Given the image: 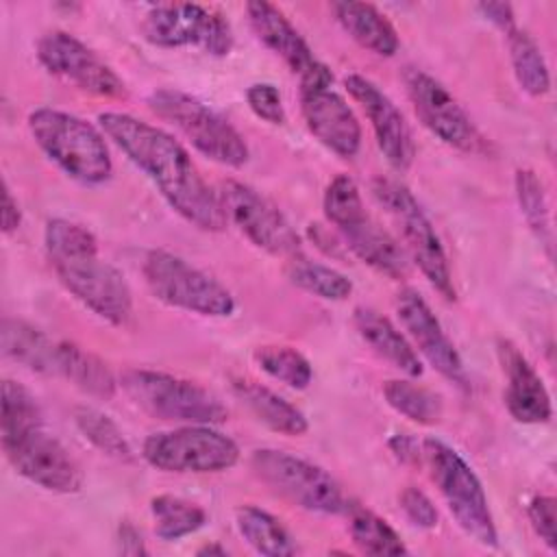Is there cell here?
Instances as JSON below:
<instances>
[{"mask_svg":"<svg viewBox=\"0 0 557 557\" xmlns=\"http://www.w3.org/2000/svg\"><path fill=\"white\" fill-rule=\"evenodd\" d=\"M498 361L505 374V407L516 422L544 424L553 416L548 389L524 357V352L509 339H498Z\"/></svg>","mask_w":557,"mask_h":557,"instance_id":"obj_20","label":"cell"},{"mask_svg":"<svg viewBox=\"0 0 557 557\" xmlns=\"http://www.w3.org/2000/svg\"><path fill=\"white\" fill-rule=\"evenodd\" d=\"M141 35L159 48L196 46L213 57H224L233 48L231 24L220 13L191 2L150 7L141 20Z\"/></svg>","mask_w":557,"mask_h":557,"instance_id":"obj_12","label":"cell"},{"mask_svg":"<svg viewBox=\"0 0 557 557\" xmlns=\"http://www.w3.org/2000/svg\"><path fill=\"white\" fill-rule=\"evenodd\" d=\"M98 122L104 135L154 183L165 202L185 222L209 233L226 228L228 220L218 191L207 185L178 139L120 111H104Z\"/></svg>","mask_w":557,"mask_h":557,"instance_id":"obj_1","label":"cell"},{"mask_svg":"<svg viewBox=\"0 0 557 557\" xmlns=\"http://www.w3.org/2000/svg\"><path fill=\"white\" fill-rule=\"evenodd\" d=\"M141 457L163 472L207 474L233 468L239 461V446L211 424H183L148 435Z\"/></svg>","mask_w":557,"mask_h":557,"instance_id":"obj_10","label":"cell"},{"mask_svg":"<svg viewBox=\"0 0 557 557\" xmlns=\"http://www.w3.org/2000/svg\"><path fill=\"white\" fill-rule=\"evenodd\" d=\"M141 274L152 296L170 307L207 318H226L235 311L233 294L215 276L174 252L148 250Z\"/></svg>","mask_w":557,"mask_h":557,"instance_id":"obj_6","label":"cell"},{"mask_svg":"<svg viewBox=\"0 0 557 557\" xmlns=\"http://www.w3.org/2000/svg\"><path fill=\"white\" fill-rule=\"evenodd\" d=\"M74 422L85 440H89L100 453L117 459V461H133V450L122 435L120 426L102 411L94 407H76Z\"/></svg>","mask_w":557,"mask_h":557,"instance_id":"obj_34","label":"cell"},{"mask_svg":"<svg viewBox=\"0 0 557 557\" xmlns=\"http://www.w3.org/2000/svg\"><path fill=\"white\" fill-rule=\"evenodd\" d=\"M383 396L387 405L416 424H435L442 418V400L433 392L405 381L389 379L383 383Z\"/></svg>","mask_w":557,"mask_h":557,"instance_id":"obj_32","label":"cell"},{"mask_svg":"<svg viewBox=\"0 0 557 557\" xmlns=\"http://www.w3.org/2000/svg\"><path fill=\"white\" fill-rule=\"evenodd\" d=\"M35 54L48 74L72 83L81 91L111 100L126 96V85L115 70L87 44L65 30H50L41 35Z\"/></svg>","mask_w":557,"mask_h":557,"instance_id":"obj_17","label":"cell"},{"mask_svg":"<svg viewBox=\"0 0 557 557\" xmlns=\"http://www.w3.org/2000/svg\"><path fill=\"white\" fill-rule=\"evenodd\" d=\"M513 185H516L518 207H520L529 228L533 231V235L546 248V255L550 257L553 255L550 252V248H553L550 215H548V202H546L542 181L537 178V174L533 170H518Z\"/></svg>","mask_w":557,"mask_h":557,"instance_id":"obj_33","label":"cell"},{"mask_svg":"<svg viewBox=\"0 0 557 557\" xmlns=\"http://www.w3.org/2000/svg\"><path fill=\"white\" fill-rule=\"evenodd\" d=\"M26 122L35 144L63 174L83 185L111 178L113 161L104 135L94 124L52 107L33 109Z\"/></svg>","mask_w":557,"mask_h":557,"instance_id":"obj_2","label":"cell"},{"mask_svg":"<svg viewBox=\"0 0 557 557\" xmlns=\"http://www.w3.org/2000/svg\"><path fill=\"white\" fill-rule=\"evenodd\" d=\"M246 15L259 41L265 48H270L276 57H281L287 63V67L294 74H298V78L318 63L305 37L296 30V26L285 17V13L278 7L263 0L248 2Z\"/></svg>","mask_w":557,"mask_h":557,"instance_id":"obj_21","label":"cell"},{"mask_svg":"<svg viewBox=\"0 0 557 557\" xmlns=\"http://www.w3.org/2000/svg\"><path fill=\"white\" fill-rule=\"evenodd\" d=\"M389 448L403 463H422V444H418L413 437L405 433L394 435L389 440Z\"/></svg>","mask_w":557,"mask_h":557,"instance_id":"obj_42","label":"cell"},{"mask_svg":"<svg viewBox=\"0 0 557 557\" xmlns=\"http://www.w3.org/2000/svg\"><path fill=\"white\" fill-rule=\"evenodd\" d=\"M372 194L398 226L400 237L405 242V250L409 252L413 263L420 268L424 278L446 300H455L457 294H455L446 250L442 246V239L433 222L429 220V215L424 213L416 196L405 185L392 178H374Z\"/></svg>","mask_w":557,"mask_h":557,"instance_id":"obj_8","label":"cell"},{"mask_svg":"<svg viewBox=\"0 0 557 557\" xmlns=\"http://www.w3.org/2000/svg\"><path fill=\"white\" fill-rule=\"evenodd\" d=\"M233 394L239 398L244 407H248V411L261 424H265L276 433L298 437L309 431V422L305 413L296 405H292L289 400H285L283 396H278L276 392H272L261 383H255L248 379H235Z\"/></svg>","mask_w":557,"mask_h":557,"instance_id":"obj_24","label":"cell"},{"mask_svg":"<svg viewBox=\"0 0 557 557\" xmlns=\"http://www.w3.org/2000/svg\"><path fill=\"white\" fill-rule=\"evenodd\" d=\"M350 537L366 555H405L407 546L396 529L370 509H350Z\"/></svg>","mask_w":557,"mask_h":557,"instance_id":"obj_31","label":"cell"},{"mask_svg":"<svg viewBox=\"0 0 557 557\" xmlns=\"http://www.w3.org/2000/svg\"><path fill=\"white\" fill-rule=\"evenodd\" d=\"M476 11L492 22L494 26H498L503 33H509L516 26V17H513V9L507 2H481L476 4Z\"/></svg>","mask_w":557,"mask_h":557,"instance_id":"obj_41","label":"cell"},{"mask_svg":"<svg viewBox=\"0 0 557 557\" xmlns=\"http://www.w3.org/2000/svg\"><path fill=\"white\" fill-rule=\"evenodd\" d=\"M150 511L154 518V533L165 542L191 535L207 522V511L200 505L172 494L154 496L150 500Z\"/></svg>","mask_w":557,"mask_h":557,"instance_id":"obj_30","label":"cell"},{"mask_svg":"<svg viewBox=\"0 0 557 557\" xmlns=\"http://www.w3.org/2000/svg\"><path fill=\"white\" fill-rule=\"evenodd\" d=\"M352 322L361 339L385 361L398 368L407 376H422V361L411 342L379 311L370 307H357Z\"/></svg>","mask_w":557,"mask_h":557,"instance_id":"obj_22","label":"cell"},{"mask_svg":"<svg viewBox=\"0 0 557 557\" xmlns=\"http://www.w3.org/2000/svg\"><path fill=\"white\" fill-rule=\"evenodd\" d=\"M117 546H120V553H124V555H146L148 553L139 531L131 522H122L120 524V529H117Z\"/></svg>","mask_w":557,"mask_h":557,"instance_id":"obj_43","label":"cell"},{"mask_svg":"<svg viewBox=\"0 0 557 557\" xmlns=\"http://www.w3.org/2000/svg\"><path fill=\"white\" fill-rule=\"evenodd\" d=\"M507 35L509 59L513 67V76L522 91L537 98L548 94L550 89V72L546 59L537 46V41L522 28L513 26Z\"/></svg>","mask_w":557,"mask_h":557,"instance_id":"obj_28","label":"cell"},{"mask_svg":"<svg viewBox=\"0 0 557 557\" xmlns=\"http://www.w3.org/2000/svg\"><path fill=\"white\" fill-rule=\"evenodd\" d=\"M0 346L7 359L39 374H54L59 339H52L37 326L24 320L4 318L0 331Z\"/></svg>","mask_w":557,"mask_h":557,"instance_id":"obj_25","label":"cell"},{"mask_svg":"<svg viewBox=\"0 0 557 557\" xmlns=\"http://www.w3.org/2000/svg\"><path fill=\"white\" fill-rule=\"evenodd\" d=\"M396 313L400 318L403 329L409 335L411 346L450 383L457 387H468V374L463 361L442 329L440 320L426 305V300L416 289H400L396 296Z\"/></svg>","mask_w":557,"mask_h":557,"instance_id":"obj_19","label":"cell"},{"mask_svg":"<svg viewBox=\"0 0 557 557\" xmlns=\"http://www.w3.org/2000/svg\"><path fill=\"white\" fill-rule=\"evenodd\" d=\"M400 509L407 520L418 529H433L437 524V509L433 500L413 485L400 492Z\"/></svg>","mask_w":557,"mask_h":557,"instance_id":"obj_39","label":"cell"},{"mask_svg":"<svg viewBox=\"0 0 557 557\" xmlns=\"http://www.w3.org/2000/svg\"><path fill=\"white\" fill-rule=\"evenodd\" d=\"M122 389L146 413L181 424H218L228 411L207 387L159 370L135 368L122 374Z\"/></svg>","mask_w":557,"mask_h":557,"instance_id":"obj_5","label":"cell"},{"mask_svg":"<svg viewBox=\"0 0 557 557\" xmlns=\"http://www.w3.org/2000/svg\"><path fill=\"white\" fill-rule=\"evenodd\" d=\"M22 222V213L17 207V200L13 198L9 185H4V205H2V231L9 235L13 231L20 228Z\"/></svg>","mask_w":557,"mask_h":557,"instance_id":"obj_44","label":"cell"},{"mask_svg":"<svg viewBox=\"0 0 557 557\" xmlns=\"http://www.w3.org/2000/svg\"><path fill=\"white\" fill-rule=\"evenodd\" d=\"M255 361L265 374L294 389L309 387L313 379L311 363L292 346H259L255 350Z\"/></svg>","mask_w":557,"mask_h":557,"instance_id":"obj_35","label":"cell"},{"mask_svg":"<svg viewBox=\"0 0 557 557\" xmlns=\"http://www.w3.org/2000/svg\"><path fill=\"white\" fill-rule=\"evenodd\" d=\"M33 424H41V409L37 398L17 381H2V413L0 433L20 431Z\"/></svg>","mask_w":557,"mask_h":557,"instance_id":"obj_37","label":"cell"},{"mask_svg":"<svg viewBox=\"0 0 557 557\" xmlns=\"http://www.w3.org/2000/svg\"><path fill=\"white\" fill-rule=\"evenodd\" d=\"M287 278L300 287L302 292L318 296L322 300H346L352 292V283L346 274H342L339 270L311 261L302 255H296L292 259H287Z\"/></svg>","mask_w":557,"mask_h":557,"instance_id":"obj_29","label":"cell"},{"mask_svg":"<svg viewBox=\"0 0 557 557\" xmlns=\"http://www.w3.org/2000/svg\"><path fill=\"white\" fill-rule=\"evenodd\" d=\"M54 376H63L81 392L96 398H104V400L111 398L117 387L113 372L100 357L65 339H59V346H57Z\"/></svg>","mask_w":557,"mask_h":557,"instance_id":"obj_26","label":"cell"},{"mask_svg":"<svg viewBox=\"0 0 557 557\" xmlns=\"http://www.w3.org/2000/svg\"><path fill=\"white\" fill-rule=\"evenodd\" d=\"M403 81L418 120L440 141L461 152L490 150V144L474 126L466 109L435 76L418 67H407Z\"/></svg>","mask_w":557,"mask_h":557,"instance_id":"obj_15","label":"cell"},{"mask_svg":"<svg viewBox=\"0 0 557 557\" xmlns=\"http://www.w3.org/2000/svg\"><path fill=\"white\" fill-rule=\"evenodd\" d=\"M300 111L309 133L324 148L344 159H352L359 152V120L348 102L333 91V74L322 61L300 76Z\"/></svg>","mask_w":557,"mask_h":557,"instance_id":"obj_11","label":"cell"},{"mask_svg":"<svg viewBox=\"0 0 557 557\" xmlns=\"http://www.w3.org/2000/svg\"><path fill=\"white\" fill-rule=\"evenodd\" d=\"M146 104L157 117L174 124L211 161L226 168H242L248 161V146L237 128L198 98L163 87L154 89Z\"/></svg>","mask_w":557,"mask_h":557,"instance_id":"obj_7","label":"cell"},{"mask_svg":"<svg viewBox=\"0 0 557 557\" xmlns=\"http://www.w3.org/2000/svg\"><path fill=\"white\" fill-rule=\"evenodd\" d=\"M246 102L250 111L268 124H285V107L278 89L272 83H252L246 89Z\"/></svg>","mask_w":557,"mask_h":557,"instance_id":"obj_38","label":"cell"},{"mask_svg":"<svg viewBox=\"0 0 557 557\" xmlns=\"http://www.w3.org/2000/svg\"><path fill=\"white\" fill-rule=\"evenodd\" d=\"M422 463L431 481L437 485L448 511L459 529L485 548L498 546V531L483 490L481 479L472 466L448 444L437 437H424Z\"/></svg>","mask_w":557,"mask_h":557,"instance_id":"obj_4","label":"cell"},{"mask_svg":"<svg viewBox=\"0 0 557 557\" xmlns=\"http://www.w3.org/2000/svg\"><path fill=\"white\" fill-rule=\"evenodd\" d=\"M220 202L231 220L257 248L292 259L300 255V237L285 220V215L257 189L239 181H224L220 185Z\"/></svg>","mask_w":557,"mask_h":557,"instance_id":"obj_16","label":"cell"},{"mask_svg":"<svg viewBox=\"0 0 557 557\" xmlns=\"http://www.w3.org/2000/svg\"><path fill=\"white\" fill-rule=\"evenodd\" d=\"M344 85L352 96V100L359 102L366 117L370 120V126L376 137V146L383 152L385 161L394 170L405 172L416 157V146H413L411 128L405 115L400 113V109L376 83H372L361 74H348L344 78Z\"/></svg>","mask_w":557,"mask_h":557,"instance_id":"obj_18","label":"cell"},{"mask_svg":"<svg viewBox=\"0 0 557 557\" xmlns=\"http://www.w3.org/2000/svg\"><path fill=\"white\" fill-rule=\"evenodd\" d=\"M324 215L355 257L389 278L407 276V255L398 242L366 211L357 183L337 174L324 191Z\"/></svg>","mask_w":557,"mask_h":557,"instance_id":"obj_3","label":"cell"},{"mask_svg":"<svg viewBox=\"0 0 557 557\" xmlns=\"http://www.w3.org/2000/svg\"><path fill=\"white\" fill-rule=\"evenodd\" d=\"M9 463L26 481L54 494H74L83 485V472L65 446L44 424L0 433Z\"/></svg>","mask_w":557,"mask_h":557,"instance_id":"obj_14","label":"cell"},{"mask_svg":"<svg viewBox=\"0 0 557 557\" xmlns=\"http://www.w3.org/2000/svg\"><path fill=\"white\" fill-rule=\"evenodd\" d=\"M59 283L91 313L122 326L133 315V292L124 274L98 252L50 261Z\"/></svg>","mask_w":557,"mask_h":557,"instance_id":"obj_13","label":"cell"},{"mask_svg":"<svg viewBox=\"0 0 557 557\" xmlns=\"http://www.w3.org/2000/svg\"><path fill=\"white\" fill-rule=\"evenodd\" d=\"M250 468L274 494L300 509L315 513H342L350 509L342 485L322 466L298 455L259 448L250 457Z\"/></svg>","mask_w":557,"mask_h":557,"instance_id":"obj_9","label":"cell"},{"mask_svg":"<svg viewBox=\"0 0 557 557\" xmlns=\"http://www.w3.org/2000/svg\"><path fill=\"white\" fill-rule=\"evenodd\" d=\"M198 555H226V548H222L218 544H207V546L198 548Z\"/></svg>","mask_w":557,"mask_h":557,"instance_id":"obj_45","label":"cell"},{"mask_svg":"<svg viewBox=\"0 0 557 557\" xmlns=\"http://www.w3.org/2000/svg\"><path fill=\"white\" fill-rule=\"evenodd\" d=\"M44 246L50 261L98 252L96 235L87 226L63 218H54L46 224Z\"/></svg>","mask_w":557,"mask_h":557,"instance_id":"obj_36","label":"cell"},{"mask_svg":"<svg viewBox=\"0 0 557 557\" xmlns=\"http://www.w3.org/2000/svg\"><path fill=\"white\" fill-rule=\"evenodd\" d=\"M527 516L529 522L533 527V531L537 533V537L550 548H557V531H555V498L553 496H535L529 507H527Z\"/></svg>","mask_w":557,"mask_h":557,"instance_id":"obj_40","label":"cell"},{"mask_svg":"<svg viewBox=\"0 0 557 557\" xmlns=\"http://www.w3.org/2000/svg\"><path fill=\"white\" fill-rule=\"evenodd\" d=\"M331 11L337 24L361 48L379 57H394L398 52V46H400L398 33L392 26V22L374 4L339 0L331 4Z\"/></svg>","mask_w":557,"mask_h":557,"instance_id":"obj_23","label":"cell"},{"mask_svg":"<svg viewBox=\"0 0 557 557\" xmlns=\"http://www.w3.org/2000/svg\"><path fill=\"white\" fill-rule=\"evenodd\" d=\"M235 524L239 535L265 557H289L298 553V546L278 518L255 505H242L235 509Z\"/></svg>","mask_w":557,"mask_h":557,"instance_id":"obj_27","label":"cell"}]
</instances>
